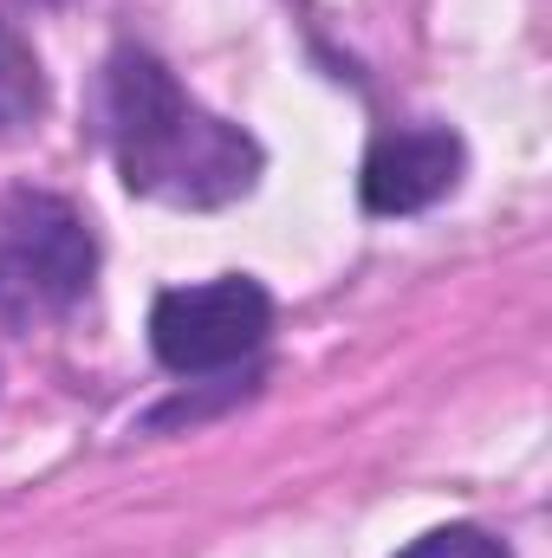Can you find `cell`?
Returning <instances> with one entry per match:
<instances>
[{"label":"cell","instance_id":"obj_3","mask_svg":"<svg viewBox=\"0 0 552 558\" xmlns=\"http://www.w3.org/2000/svg\"><path fill=\"white\" fill-rule=\"evenodd\" d=\"M274 331V299L261 279H208V286H176L149 305V344L176 377H208L241 357H254Z\"/></svg>","mask_w":552,"mask_h":558},{"label":"cell","instance_id":"obj_6","mask_svg":"<svg viewBox=\"0 0 552 558\" xmlns=\"http://www.w3.org/2000/svg\"><path fill=\"white\" fill-rule=\"evenodd\" d=\"M397 558H514V553L494 533H481V526H435L416 546H404Z\"/></svg>","mask_w":552,"mask_h":558},{"label":"cell","instance_id":"obj_5","mask_svg":"<svg viewBox=\"0 0 552 558\" xmlns=\"http://www.w3.org/2000/svg\"><path fill=\"white\" fill-rule=\"evenodd\" d=\"M46 111V78H39V59L33 46L0 20V131L13 124H33Z\"/></svg>","mask_w":552,"mask_h":558},{"label":"cell","instance_id":"obj_1","mask_svg":"<svg viewBox=\"0 0 552 558\" xmlns=\"http://www.w3.org/2000/svg\"><path fill=\"white\" fill-rule=\"evenodd\" d=\"M105 131L124 189L163 208H221L241 202L261 175V143L241 124L202 111L163 59L137 46L105 65Z\"/></svg>","mask_w":552,"mask_h":558},{"label":"cell","instance_id":"obj_4","mask_svg":"<svg viewBox=\"0 0 552 558\" xmlns=\"http://www.w3.org/2000/svg\"><path fill=\"white\" fill-rule=\"evenodd\" d=\"M461 137L455 131H391L371 143L358 169V195L371 215H422L461 182Z\"/></svg>","mask_w":552,"mask_h":558},{"label":"cell","instance_id":"obj_2","mask_svg":"<svg viewBox=\"0 0 552 558\" xmlns=\"http://www.w3.org/2000/svg\"><path fill=\"white\" fill-rule=\"evenodd\" d=\"M98 267L92 228L59 195H13L0 208V318L65 312Z\"/></svg>","mask_w":552,"mask_h":558}]
</instances>
